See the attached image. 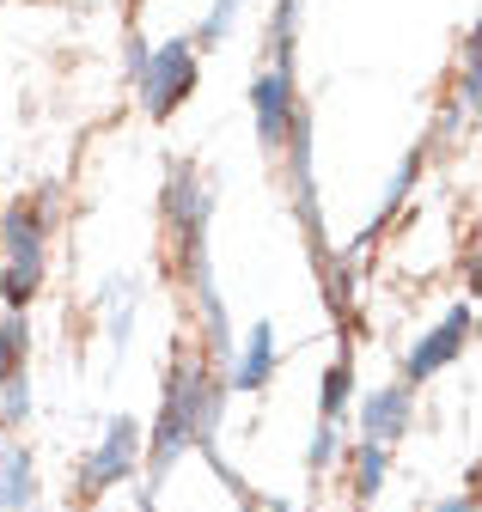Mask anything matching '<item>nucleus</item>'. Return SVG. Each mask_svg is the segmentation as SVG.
I'll return each mask as SVG.
<instances>
[{"label":"nucleus","instance_id":"nucleus-3","mask_svg":"<svg viewBox=\"0 0 482 512\" xmlns=\"http://www.w3.org/2000/svg\"><path fill=\"white\" fill-rule=\"evenodd\" d=\"M135 464H141V427H135L129 415H116V421H104V439L80 458L74 494H80V500H98L104 488H123V482L135 476Z\"/></svg>","mask_w":482,"mask_h":512},{"label":"nucleus","instance_id":"nucleus-7","mask_svg":"<svg viewBox=\"0 0 482 512\" xmlns=\"http://www.w3.org/2000/svg\"><path fill=\"white\" fill-rule=\"evenodd\" d=\"M0 244H7V269L43 281V208L37 202L31 208L25 202L7 208V220H0Z\"/></svg>","mask_w":482,"mask_h":512},{"label":"nucleus","instance_id":"nucleus-17","mask_svg":"<svg viewBox=\"0 0 482 512\" xmlns=\"http://www.w3.org/2000/svg\"><path fill=\"white\" fill-rule=\"evenodd\" d=\"M415 165H421V159H403V165H397V177H391V189H385V214H397V202L409 196V183H415Z\"/></svg>","mask_w":482,"mask_h":512},{"label":"nucleus","instance_id":"nucleus-11","mask_svg":"<svg viewBox=\"0 0 482 512\" xmlns=\"http://www.w3.org/2000/svg\"><path fill=\"white\" fill-rule=\"evenodd\" d=\"M25 415H31V378H25V366H19V372L0 378V427H19Z\"/></svg>","mask_w":482,"mask_h":512},{"label":"nucleus","instance_id":"nucleus-8","mask_svg":"<svg viewBox=\"0 0 482 512\" xmlns=\"http://www.w3.org/2000/svg\"><path fill=\"white\" fill-rule=\"evenodd\" d=\"M415 421V403L403 384H385V391H367L360 403V445H397Z\"/></svg>","mask_w":482,"mask_h":512},{"label":"nucleus","instance_id":"nucleus-10","mask_svg":"<svg viewBox=\"0 0 482 512\" xmlns=\"http://www.w3.org/2000/svg\"><path fill=\"white\" fill-rule=\"evenodd\" d=\"M269 372H275V324H257L245 336V354H238L232 378H238V391H263Z\"/></svg>","mask_w":482,"mask_h":512},{"label":"nucleus","instance_id":"nucleus-9","mask_svg":"<svg viewBox=\"0 0 482 512\" xmlns=\"http://www.w3.org/2000/svg\"><path fill=\"white\" fill-rule=\"evenodd\" d=\"M37 500V464L25 445L0 439V512H31Z\"/></svg>","mask_w":482,"mask_h":512},{"label":"nucleus","instance_id":"nucleus-15","mask_svg":"<svg viewBox=\"0 0 482 512\" xmlns=\"http://www.w3.org/2000/svg\"><path fill=\"white\" fill-rule=\"evenodd\" d=\"M238 7H245V0H214V7H208V19H202V31H196V43H220V37H232V25H238Z\"/></svg>","mask_w":482,"mask_h":512},{"label":"nucleus","instance_id":"nucleus-6","mask_svg":"<svg viewBox=\"0 0 482 512\" xmlns=\"http://www.w3.org/2000/svg\"><path fill=\"white\" fill-rule=\"evenodd\" d=\"M470 324H476V311H470V305H452V311H446V324H440V330H428V336L409 348L403 372L421 384V378H434L440 366H452V360L464 354V342H470Z\"/></svg>","mask_w":482,"mask_h":512},{"label":"nucleus","instance_id":"nucleus-1","mask_svg":"<svg viewBox=\"0 0 482 512\" xmlns=\"http://www.w3.org/2000/svg\"><path fill=\"white\" fill-rule=\"evenodd\" d=\"M220 409H226V391H220L202 366H184V360H177V366L165 372V409H159V427H153V445H147V482H153V488L165 482V470L184 458L190 445L214 452ZM153 488L141 494L147 512H153Z\"/></svg>","mask_w":482,"mask_h":512},{"label":"nucleus","instance_id":"nucleus-12","mask_svg":"<svg viewBox=\"0 0 482 512\" xmlns=\"http://www.w3.org/2000/svg\"><path fill=\"white\" fill-rule=\"evenodd\" d=\"M25 342H31V336H25V317L7 311V317H0V378L25 366Z\"/></svg>","mask_w":482,"mask_h":512},{"label":"nucleus","instance_id":"nucleus-5","mask_svg":"<svg viewBox=\"0 0 482 512\" xmlns=\"http://www.w3.org/2000/svg\"><path fill=\"white\" fill-rule=\"evenodd\" d=\"M251 110H257V141H263V153H281L287 147V128H293V110H299V98H293V68H269L257 74V86H251Z\"/></svg>","mask_w":482,"mask_h":512},{"label":"nucleus","instance_id":"nucleus-2","mask_svg":"<svg viewBox=\"0 0 482 512\" xmlns=\"http://www.w3.org/2000/svg\"><path fill=\"white\" fill-rule=\"evenodd\" d=\"M208 214H214V189L202 183V171H196V165H171V177H165V220H171V232H177V250H184L196 287L214 281V275H208V250H202Z\"/></svg>","mask_w":482,"mask_h":512},{"label":"nucleus","instance_id":"nucleus-16","mask_svg":"<svg viewBox=\"0 0 482 512\" xmlns=\"http://www.w3.org/2000/svg\"><path fill=\"white\" fill-rule=\"evenodd\" d=\"M330 458H336V421H324V427L312 433V445H306V464H312V470H324Z\"/></svg>","mask_w":482,"mask_h":512},{"label":"nucleus","instance_id":"nucleus-14","mask_svg":"<svg viewBox=\"0 0 482 512\" xmlns=\"http://www.w3.org/2000/svg\"><path fill=\"white\" fill-rule=\"evenodd\" d=\"M348 397H354V366L336 360V366L324 372V421H336V415L348 409Z\"/></svg>","mask_w":482,"mask_h":512},{"label":"nucleus","instance_id":"nucleus-4","mask_svg":"<svg viewBox=\"0 0 482 512\" xmlns=\"http://www.w3.org/2000/svg\"><path fill=\"white\" fill-rule=\"evenodd\" d=\"M196 74H202V61H196V43H190V37H171L165 49H153V55L141 61V98H147V116H171L177 104L196 92Z\"/></svg>","mask_w":482,"mask_h":512},{"label":"nucleus","instance_id":"nucleus-18","mask_svg":"<svg viewBox=\"0 0 482 512\" xmlns=\"http://www.w3.org/2000/svg\"><path fill=\"white\" fill-rule=\"evenodd\" d=\"M440 512H476V500L470 494H452V500H440Z\"/></svg>","mask_w":482,"mask_h":512},{"label":"nucleus","instance_id":"nucleus-13","mask_svg":"<svg viewBox=\"0 0 482 512\" xmlns=\"http://www.w3.org/2000/svg\"><path fill=\"white\" fill-rule=\"evenodd\" d=\"M385 458H391V445H360L354 452V482H360V494H379V482H385Z\"/></svg>","mask_w":482,"mask_h":512}]
</instances>
